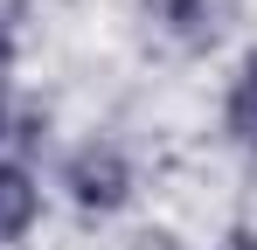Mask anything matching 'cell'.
Instances as JSON below:
<instances>
[{
  "label": "cell",
  "instance_id": "2",
  "mask_svg": "<svg viewBox=\"0 0 257 250\" xmlns=\"http://www.w3.org/2000/svg\"><path fill=\"white\" fill-rule=\"evenodd\" d=\"M146 14L181 49H215L229 35V21H236V0H146Z\"/></svg>",
  "mask_w": 257,
  "mask_h": 250
},
{
  "label": "cell",
  "instance_id": "5",
  "mask_svg": "<svg viewBox=\"0 0 257 250\" xmlns=\"http://www.w3.org/2000/svg\"><path fill=\"white\" fill-rule=\"evenodd\" d=\"M14 63V28H7V7H0V70Z\"/></svg>",
  "mask_w": 257,
  "mask_h": 250
},
{
  "label": "cell",
  "instance_id": "6",
  "mask_svg": "<svg viewBox=\"0 0 257 250\" xmlns=\"http://www.w3.org/2000/svg\"><path fill=\"white\" fill-rule=\"evenodd\" d=\"M236 250H257V236H236Z\"/></svg>",
  "mask_w": 257,
  "mask_h": 250
},
{
  "label": "cell",
  "instance_id": "3",
  "mask_svg": "<svg viewBox=\"0 0 257 250\" xmlns=\"http://www.w3.org/2000/svg\"><path fill=\"white\" fill-rule=\"evenodd\" d=\"M35 215H42V188H35V174L14 160H0V243H21L28 229H35Z\"/></svg>",
  "mask_w": 257,
  "mask_h": 250
},
{
  "label": "cell",
  "instance_id": "4",
  "mask_svg": "<svg viewBox=\"0 0 257 250\" xmlns=\"http://www.w3.org/2000/svg\"><path fill=\"white\" fill-rule=\"evenodd\" d=\"M222 125H229V139L257 153V56H243V70L229 77V97H222Z\"/></svg>",
  "mask_w": 257,
  "mask_h": 250
},
{
  "label": "cell",
  "instance_id": "7",
  "mask_svg": "<svg viewBox=\"0 0 257 250\" xmlns=\"http://www.w3.org/2000/svg\"><path fill=\"white\" fill-rule=\"evenodd\" d=\"M0 125H7V104H0Z\"/></svg>",
  "mask_w": 257,
  "mask_h": 250
},
{
  "label": "cell",
  "instance_id": "1",
  "mask_svg": "<svg viewBox=\"0 0 257 250\" xmlns=\"http://www.w3.org/2000/svg\"><path fill=\"white\" fill-rule=\"evenodd\" d=\"M63 188H70V202L77 208H125L132 202V160L111 146V139H90L77 146L70 160H63Z\"/></svg>",
  "mask_w": 257,
  "mask_h": 250
}]
</instances>
